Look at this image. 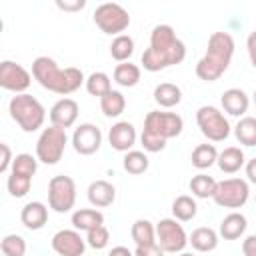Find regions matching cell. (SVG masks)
Returning <instances> with one entry per match:
<instances>
[{
    "instance_id": "cell-33",
    "label": "cell",
    "mask_w": 256,
    "mask_h": 256,
    "mask_svg": "<svg viewBox=\"0 0 256 256\" xmlns=\"http://www.w3.org/2000/svg\"><path fill=\"white\" fill-rule=\"evenodd\" d=\"M134 54V38L128 34H120L110 44V56L120 62H130V56Z\"/></svg>"
},
{
    "instance_id": "cell-6",
    "label": "cell",
    "mask_w": 256,
    "mask_h": 256,
    "mask_svg": "<svg viewBox=\"0 0 256 256\" xmlns=\"http://www.w3.org/2000/svg\"><path fill=\"white\" fill-rule=\"evenodd\" d=\"M66 144H68L66 130L50 124L48 128H44L40 132V136L36 140V158H38V162L48 164V166L58 164L64 156Z\"/></svg>"
},
{
    "instance_id": "cell-46",
    "label": "cell",
    "mask_w": 256,
    "mask_h": 256,
    "mask_svg": "<svg viewBox=\"0 0 256 256\" xmlns=\"http://www.w3.org/2000/svg\"><path fill=\"white\" fill-rule=\"evenodd\" d=\"M178 256H194V254H192V252H180Z\"/></svg>"
},
{
    "instance_id": "cell-17",
    "label": "cell",
    "mask_w": 256,
    "mask_h": 256,
    "mask_svg": "<svg viewBox=\"0 0 256 256\" xmlns=\"http://www.w3.org/2000/svg\"><path fill=\"white\" fill-rule=\"evenodd\" d=\"M220 104H222V110L226 114L236 116V118H244V114L248 112V106H250V98L242 88H228L222 92Z\"/></svg>"
},
{
    "instance_id": "cell-22",
    "label": "cell",
    "mask_w": 256,
    "mask_h": 256,
    "mask_svg": "<svg viewBox=\"0 0 256 256\" xmlns=\"http://www.w3.org/2000/svg\"><path fill=\"white\" fill-rule=\"evenodd\" d=\"M216 164L224 174H236L246 164V156L240 146H228L222 152H218Z\"/></svg>"
},
{
    "instance_id": "cell-20",
    "label": "cell",
    "mask_w": 256,
    "mask_h": 256,
    "mask_svg": "<svg viewBox=\"0 0 256 256\" xmlns=\"http://www.w3.org/2000/svg\"><path fill=\"white\" fill-rule=\"evenodd\" d=\"M218 242H220V234L210 226L194 228L188 236V244L196 252H212V250H216Z\"/></svg>"
},
{
    "instance_id": "cell-13",
    "label": "cell",
    "mask_w": 256,
    "mask_h": 256,
    "mask_svg": "<svg viewBox=\"0 0 256 256\" xmlns=\"http://www.w3.org/2000/svg\"><path fill=\"white\" fill-rule=\"evenodd\" d=\"M102 146V130L96 124L84 122L74 128L72 132V148L80 156H92Z\"/></svg>"
},
{
    "instance_id": "cell-36",
    "label": "cell",
    "mask_w": 256,
    "mask_h": 256,
    "mask_svg": "<svg viewBox=\"0 0 256 256\" xmlns=\"http://www.w3.org/2000/svg\"><path fill=\"white\" fill-rule=\"evenodd\" d=\"M30 186H32V178L22 176V174H16V172H8L6 188H8L10 196H14V198H24V196L30 192Z\"/></svg>"
},
{
    "instance_id": "cell-21",
    "label": "cell",
    "mask_w": 256,
    "mask_h": 256,
    "mask_svg": "<svg viewBox=\"0 0 256 256\" xmlns=\"http://www.w3.org/2000/svg\"><path fill=\"white\" fill-rule=\"evenodd\" d=\"M246 228H248L246 216L234 210V212H230V214H226V216L222 218L220 228H218V234H220V238H224V240H238V238L246 232Z\"/></svg>"
},
{
    "instance_id": "cell-2",
    "label": "cell",
    "mask_w": 256,
    "mask_h": 256,
    "mask_svg": "<svg viewBox=\"0 0 256 256\" xmlns=\"http://www.w3.org/2000/svg\"><path fill=\"white\" fill-rule=\"evenodd\" d=\"M32 76L44 90L60 94L64 98L76 92L82 84H86V76L80 68L76 66L60 68L56 60L50 56H38L32 62Z\"/></svg>"
},
{
    "instance_id": "cell-11",
    "label": "cell",
    "mask_w": 256,
    "mask_h": 256,
    "mask_svg": "<svg viewBox=\"0 0 256 256\" xmlns=\"http://www.w3.org/2000/svg\"><path fill=\"white\" fill-rule=\"evenodd\" d=\"M156 244L170 254H180L188 246V234L176 218H162L156 222Z\"/></svg>"
},
{
    "instance_id": "cell-30",
    "label": "cell",
    "mask_w": 256,
    "mask_h": 256,
    "mask_svg": "<svg viewBox=\"0 0 256 256\" xmlns=\"http://www.w3.org/2000/svg\"><path fill=\"white\" fill-rule=\"evenodd\" d=\"M216 186H218V182L204 172L192 176L188 182V188H190L192 196H196V198H212L216 192Z\"/></svg>"
},
{
    "instance_id": "cell-14",
    "label": "cell",
    "mask_w": 256,
    "mask_h": 256,
    "mask_svg": "<svg viewBox=\"0 0 256 256\" xmlns=\"http://www.w3.org/2000/svg\"><path fill=\"white\" fill-rule=\"evenodd\" d=\"M52 250L58 256H84L86 252V238L80 236V232L76 228H64L58 230L52 236Z\"/></svg>"
},
{
    "instance_id": "cell-12",
    "label": "cell",
    "mask_w": 256,
    "mask_h": 256,
    "mask_svg": "<svg viewBox=\"0 0 256 256\" xmlns=\"http://www.w3.org/2000/svg\"><path fill=\"white\" fill-rule=\"evenodd\" d=\"M32 84V74L18 62L2 60L0 62V86L14 94H26Z\"/></svg>"
},
{
    "instance_id": "cell-16",
    "label": "cell",
    "mask_w": 256,
    "mask_h": 256,
    "mask_svg": "<svg viewBox=\"0 0 256 256\" xmlns=\"http://www.w3.org/2000/svg\"><path fill=\"white\" fill-rule=\"evenodd\" d=\"M108 142L114 150L118 152H130L132 146L136 144V128L132 122L120 120L116 124H112V128L108 130Z\"/></svg>"
},
{
    "instance_id": "cell-35",
    "label": "cell",
    "mask_w": 256,
    "mask_h": 256,
    "mask_svg": "<svg viewBox=\"0 0 256 256\" xmlns=\"http://www.w3.org/2000/svg\"><path fill=\"white\" fill-rule=\"evenodd\" d=\"M36 170H38V158L36 156L28 154V152H22V154H16L14 156V162H12L10 172H16V174L34 178Z\"/></svg>"
},
{
    "instance_id": "cell-26",
    "label": "cell",
    "mask_w": 256,
    "mask_h": 256,
    "mask_svg": "<svg viewBox=\"0 0 256 256\" xmlns=\"http://www.w3.org/2000/svg\"><path fill=\"white\" fill-rule=\"evenodd\" d=\"M100 110L106 118H118L126 110V98L120 90H110L100 98Z\"/></svg>"
},
{
    "instance_id": "cell-10",
    "label": "cell",
    "mask_w": 256,
    "mask_h": 256,
    "mask_svg": "<svg viewBox=\"0 0 256 256\" xmlns=\"http://www.w3.org/2000/svg\"><path fill=\"white\" fill-rule=\"evenodd\" d=\"M248 196H250L248 180H242V178H226V180L218 182L212 200L218 206H222V208L236 210V208H242L248 202Z\"/></svg>"
},
{
    "instance_id": "cell-44",
    "label": "cell",
    "mask_w": 256,
    "mask_h": 256,
    "mask_svg": "<svg viewBox=\"0 0 256 256\" xmlns=\"http://www.w3.org/2000/svg\"><path fill=\"white\" fill-rule=\"evenodd\" d=\"M244 170H246V178H248V182L256 184V158H250V160L244 164Z\"/></svg>"
},
{
    "instance_id": "cell-25",
    "label": "cell",
    "mask_w": 256,
    "mask_h": 256,
    "mask_svg": "<svg viewBox=\"0 0 256 256\" xmlns=\"http://www.w3.org/2000/svg\"><path fill=\"white\" fill-rule=\"evenodd\" d=\"M142 78V68L132 62H120L114 68V82L122 88H132L140 82Z\"/></svg>"
},
{
    "instance_id": "cell-45",
    "label": "cell",
    "mask_w": 256,
    "mask_h": 256,
    "mask_svg": "<svg viewBox=\"0 0 256 256\" xmlns=\"http://www.w3.org/2000/svg\"><path fill=\"white\" fill-rule=\"evenodd\" d=\"M108 256H134V252H130L126 246H114V248L108 252Z\"/></svg>"
},
{
    "instance_id": "cell-48",
    "label": "cell",
    "mask_w": 256,
    "mask_h": 256,
    "mask_svg": "<svg viewBox=\"0 0 256 256\" xmlns=\"http://www.w3.org/2000/svg\"><path fill=\"white\" fill-rule=\"evenodd\" d=\"M254 200H256V198H254Z\"/></svg>"
},
{
    "instance_id": "cell-40",
    "label": "cell",
    "mask_w": 256,
    "mask_h": 256,
    "mask_svg": "<svg viewBox=\"0 0 256 256\" xmlns=\"http://www.w3.org/2000/svg\"><path fill=\"white\" fill-rule=\"evenodd\" d=\"M0 148H2V162H0V172L2 174H8L10 172V168H12V162H14V158H12V150H10V146L8 144H0Z\"/></svg>"
},
{
    "instance_id": "cell-1",
    "label": "cell",
    "mask_w": 256,
    "mask_h": 256,
    "mask_svg": "<svg viewBox=\"0 0 256 256\" xmlns=\"http://www.w3.org/2000/svg\"><path fill=\"white\" fill-rule=\"evenodd\" d=\"M186 58V44L176 36L170 24H158L150 32V46L142 52L140 64L148 72H160Z\"/></svg>"
},
{
    "instance_id": "cell-18",
    "label": "cell",
    "mask_w": 256,
    "mask_h": 256,
    "mask_svg": "<svg viewBox=\"0 0 256 256\" xmlns=\"http://www.w3.org/2000/svg\"><path fill=\"white\" fill-rule=\"evenodd\" d=\"M86 196H88V202L94 208H106V206L114 204L116 188L108 180H94V182H90V186L86 190Z\"/></svg>"
},
{
    "instance_id": "cell-31",
    "label": "cell",
    "mask_w": 256,
    "mask_h": 256,
    "mask_svg": "<svg viewBox=\"0 0 256 256\" xmlns=\"http://www.w3.org/2000/svg\"><path fill=\"white\" fill-rule=\"evenodd\" d=\"M122 166H124V170H126L128 174L140 176V174H144V172L148 170L150 160H148V154H146V152H142V150H130V152L124 154Z\"/></svg>"
},
{
    "instance_id": "cell-24",
    "label": "cell",
    "mask_w": 256,
    "mask_h": 256,
    "mask_svg": "<svg viewBox=\"0 0 256 256\" xmlns=\"http://www.w3.org/2000/svg\"><path fill=\"white\" fill-rule=\"evenodd\" d=\"M154 102L160 108H174L182 102V90L180 86L172 84V82H160L154 88Z\"/></svg>"
},
{
    "instance_id": "cell-47",
    "label": "cell",
    "mask_w": 256,
    "mask_h": 256,
    "mask_svg": "<svg viewBox=\"0 0 256 256\" xmlns=\"http://www.w3.org/2000/svg\"><path fill=\"white\" fill-rule=\"evenodd\" d=\"M252 100H254V106H256V90H254V94H252Z\"/></svg>"
},
{
    "instance_id": "cell-9",
    "label": "cell",
    "mask_w": 256,
    "mask_h": 256,
    "mask_svg": "<svg viewBox=\"0 0 256 256\" xmlns=\"http://www.w3.org/2000/svg\"><path fill=\"white\" fill-rule=\"evenodd\" d=\"M76 204V182L66 174L52 176L48 182V206L58 212H70Z\"/></svg>"
},
{
    "instance_id": "cell-3",
    "label": "cell",
    "mask_w": 256,
    "mask_h": 256,
    "mask_svg": "<svg viewBox=\"0 0 256 256\" xmlns=\"http://www.w3.org/2000/svg\"><path fill=\"white\" fill-rule=\"evenodd\" d=\"M182 128H184V120L180 114L152 110L144 118L140 144H142L144 152H150V154L162 152L170 138H176L182 134Z\"/></svg>"
},
{
    "instance_id": "cell-27",
    "label": "cell",
    "mask_w": 256,
    "mask_h": 256,
    "mask_svg": "<svg viewBox=\"0 0 256 256\" xmlns=\"http://www.w3.org/2000/svg\"><path fill=\"white\" fill-rule=\"evenodd\" d=\"M198 212V204L192 196L182 194L176 196L172 202V218H176L178 222H190Z\"/></svg>"
},
{
    "instance_id": "cell-39",
    "label": "cell",
    "mask_w": 256,
    "mask_h": 256,
    "mask_svg": "<svg viewBox=\"0 0 256 256\" xmlns=\"http://www.w3.org/2000/svg\"><path fill=\"white\" fill-rule=\"evenodd\" d=\"M166 252L154 242V244H146V246H136L134 256H164Z\"/></svg>"
},
{
    "instance_id": "cell-8",
    "label": "cell",
    "mask_w": 256,
    "mask_h": 256,
    "mask_svg": "<svg viewBox=\"0 0 256 256\" xmlns=\"http://www.w3.org/2000/svg\"><path fill=\"white\" fill-rule=\"evenodd\" d=\"M196 124L210 142H224L232 132L228 118L216 106H200L196 110Z\"/></svg>"
},
{
    "instance_id": "cell-4",
    "label": "cell",
    "mask_w": 256,
    "mask_h": 256,
    "mask_svg": "<svg viewBox=\"0 0 256 256\" xmlns=\"http://www.w3.org/2000/svg\"><path fill=\"white\" fill-rule=\"evenodd\" d=\"M234 38L228 32H212L204 56L196 64V76L204 82H216L230 66L234 56Z\"/></svg>"
},
{
    "instance_id": "cell-37",
    "label": "cell",
    "mask_w": 256,
    "mask_h": 256,
    "mask_svg": "<svg viewBox=\"0 0 256 256\" xmlns=\"http://www.w3.org/2000/svg\"><path fill=\"white\" fill-rule=\"evenodd\" d=\"M4 256H26V240L20 234H6L0 242Z\"/></svg>"
},
{
    "instance_id": "cell-28",
    "label": "cell",
    "mask_w": 256,
    "mask_h": 256,
    "mask_svg": "<svg viewBox=\"0 0 256 256\" xmlns=\"http://www.w3.org/2000/svg\"><path fill=\"white\" fill-rule=\"evenodd\" d=\"M130 236L136 246L154 244L156 242V226L146 218H138L130 228Z\"/></svg>"
},
{
    "instance_id": "cell-23",
    "label": "cell",
    "mask_w": 256,
    "mask_h": 256,
    "mask_svg": "<svg viewBox=\"0 0 256 256\" xmlns=\"http://www.w3.org/2000/svg\"><path fill=\"white\" fill-rule=\"evenodd\" d=\"M72 226L78 232H90L98 226H104V214L96 208H78L76 212H72Z\"/></svg>"
},
{
    "instance_id": "cell-41",
    "label": "cell",
    "mask_w": 256,
    "mask_h": 256,
    "mask_svg": "<svg viewBox=\"0 0 256 256\" xmlns=\"http://www.w3.org/2000/svg\"><path fill=\"white\" fill-rule=\"evenodd\" d=\"M56 6L60 8V10H64V12H76V10H82L84 6H86V0H72V2H68V0H56Z\"/></svg>"
},
{
    "instance_id": "cell-43",
    "label": "cell",
    "mask_w": 256,
    "mask_h": 256,
    "mask_svg": "<svg viewBox=\"0 0 256 256\" xmlns=\"http://www.w3.org/2000/svg\"><path fill=\"white\" fill-rule=\"evenodd\" d=\"M242 254L244 256H256V234H250L242 240Z\"/></svg>"
},
{
    "instance_id": "cell-29",
    "label": "cell",
    "mask_w": 256,
    "mask_h": 256,
    "mask_svg": "<svg viewBox=\"0 0 256 256\" xmlns=\"http://www.w3.org/2000/svg\"><path fill=\"white\" fill-rule=\"evenodd\" d=\"M190 160H192V166H194V168L206 170V168H210V166L216 164V160H218V150H216L214 144H208V142H206V144H198V146L192 150Z\"/></svg>"
},
{
    "instance_id": "cell-5",
    "label": "cell",
    "mask_w": 256,
    "mask_h": 256,
    "mask_svg": "<svg viewBox=\"0 0 256 256\" xmlns=\"http://www.w3.org/2000/svg\"><path fill=\"white\" fill-rule=\"evenodd\" d=\"M10 118L24 130V132H36L44 126L46 120V108L38 98L32 94H16L8 102Z\"/></svg>"
},
{
    "instance_id": "cell-7",
    "label": "cell",
    "mask_w": 256,
    "mask_h": 256,
    "mask_svg": "<svg viewBox=\"0 0 256 256\" xmlns=\"http://www.w3.org/2000/svg\"><path fill=\"white\" fill-rule=\"evenodd\" d=\"M94 24L110 36H120L124 34V30L130 26V14L124 6L116 4V2H104L100 6H96L94 14H92Z\"/></svg>"
},
{
    "instance_id": "cell-38",
    "label": "cell",
    "mask_w": 256,
    "mask_h": 256,
    "mask_svg": "<svg viewBox=\"0 0 256 256\" xmlns=\"http://www.w3.org/2000/svg\"><path fill=\"white\" fill-rule=\"evenodd\" d=\"M110 242V232L106 226H98L90 232H86V244L94 250H104Z\"/></svg>"
},
{
    "instance_id": "cell-15",
    "label": "cell",
    "mask_w": 256,
    "mask_h": 256,
    "mask_svg": "<svg viewBox=\"0 0 256 256\" xmlns=\"http://www.w3.org/2000/svg\"><path fill=\"white\" fill-rule=\"evenodd\" d=\"M78 112H80V106L74 98H60L52 104L48 116H50V124L52 126H58V128H70L76 124L78 120Z\"/></svg>"
},
{
    "instance_id": "cell-19",
    "label": "cell",
    "mask_w": 256,
    "mask_h": 256,
    "mask_svg": "<svg viewBox=\"0 0 256 256\" xmlns=\"http://www.w3.org/2000/svg\"><path fill=\"white\" fill-rule=\"evenodd\" d=\"M20 222L28 228V230H40L46 226L48 222V206L34 200V202H28L24 204L22 212H20Z\"/></svg>"
},
{
    "instance_id": "cell-34",
    "label": "cell",
    "mask_w": 256,
    "mask_h": 256,
    "mask_svg": "<svg viewBox=\"0 0 256 256\" xmlns=\"http://www.w3.org/2000/svg\"><path fill=\"white\" fill-rule=\"evenodd\" d=\"M86 92L90 96H106L110 90H112V82H110V76L106 72H92L88 78H86Z\"/></svg>"
},
{
    "instance_id": "cell-32",
    "label": "cell",
    "mask_w": 256,
    "mask_h": 256,
    "mask_svg": "<svg viewBox=\"0 0 256 256\" xmlns=\"http://www.w3.org/2000/svg\"><path fill=\"white\" fill-rule=\"evenodd\" d=\"M234 136L242 146H256V118L244 116L234 126Z\"/></svg>"
},
{
    "instance_id": "cell-42",
    "label": "cell",
    "mask_w": 256,
    "mask_h": 256,
    "mask_svg": "<svg viewBox=\"0 0 256 256\" xmlns=\"http://www.w3.org/2000/svg\"><path fill=\"white\" fill-rule=\"evenodd\" d=\"M246 50H248V58H250V64L256 68V30H252L246 38Z\"/></svg>"
}]
</instances>
